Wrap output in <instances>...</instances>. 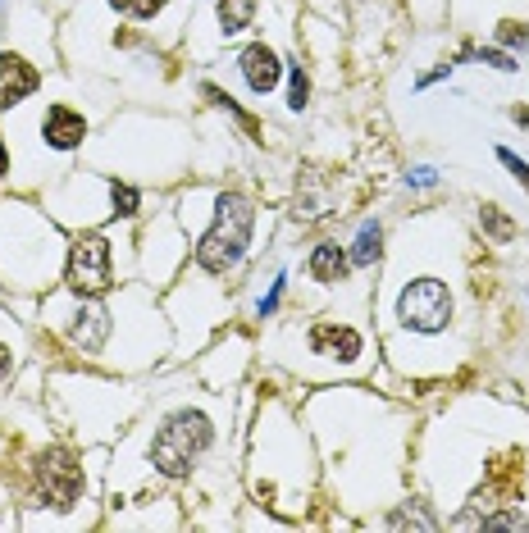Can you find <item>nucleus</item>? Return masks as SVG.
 Masks as SVG:
<instances>
[{
	"label": "nucleus",
	"mask_w": 529,
	"mask_h": 533,
	"mask_svg": "<svg viewBox=\"0 0 529 533\" xmlns=\"http://www.w3.org/2000/svg\"><path fill=\"white\" fill-rule=\"evenodd\" d=\"M210 447V424L201 415H178V420L165 424V433L156 438V465L160 474H187L192 461Z\"/></svg>",
	"instance_id": "nucleus-2"
},
{
	"label": "nucleus",
	"mask_w": 529,
	"mask_h": 533,
	"mask_svg": "<svg viewBox=\"0 0 529 533\" xmlns=\"http://www.w3.org/2000/svg\"><path fill=\"white\" fill-rule=\"evenodd\" d=\"M251 10H256V0H224V5H219V23H224V32H242V28H247Z\"/></svg>",
	"instance_id": "nucleus-13"
},
{
	"label": "nucleus",
	"mask_w": 529,
	"mask_h": 533,
	"mask_svg": "<svg viewBox=\"0 0 529 533\" xmlns=\"http://www.w3.org/2000/svg\"><path fill=\"white\" fill-rule=\"evenodd\" d=\"M110 201H115V210H119V215H137V192H133V187H110Z\"/></svg>",
	"instance_id": "nucleus-17"
},
{
	"label": "nucleus",
	"mask_w": 529,
	"mask_h": 533,
	"mask_svg": "<svg viewBox=\"0 0 529 533\" xmlns=\"http://www.w3.org/2000/svg\"><path fill=\"white\" fill-rule=\"evenodd\" d=\"M520 492V465L516 456H507V461L493 465V483H488V497H516Z\"/></svg>",
	"instance_id": "nucleus-12"
},
{
	"label": "nucleus",
	"mask_w": 529,
	"mask_h": 533,
	"mask_svg": "<svg viewBox=\"0 0 529 533\" xmlns=\"http://www.w3.org/2000/svg\"><path fill=\"white\" fill-rule=\"evenodd\" d=\"M42 488L55 506H69L78 502V492H83V465L73 461V451L55 447L42 456Z\"/></svg>",
	"instance_id": "nucleus-5"
},
{
	"label": "nucleus",
	"mask_w": 529,
	"mask_h": 533,
	"mask_svg": "<svg viewBox=\"0 0 529 533\" xmlns=\"http://www.w3.org/2000/svg\"><path fill=\"white\" fill-rule=\"evenodd\" d=\"M238 64H242V78L251 82V92H256V96L274 92L279 78H283V64H279V55H274L270 46H247Z\"/></svg>",
	"instance_id": "nucleus-6"
},
{
	"label": "nucleus",
	"mask_w": 529,
	"mask_h": 533,
	"mask_svg": "<svg viewBox=\"0 0 529 533\" xmlns=\"http://www.w3.org/2000/svg\"><path fill=\"white\" fill-rule=\"evenodd\" d=\"M311 347H315V351H324V356L356 360V356H361L365 342H361V333H356V328H347V324H315Z\"/></svg>",
	"instance_id": "nucleus-7"
},
{
	"label": "nucleus",
	"mask_w": 529,
	"mask_h": 533,
	"mask_svg": "<svg viewBox=\"0 0 529 533\" xmlns=\"http://www.w3.org/2000/svg\"><path fill=\"white\" fill-rule=\"evenodd\" d=\"M479 219H484V228H488L493 237H498V242H507V237L516 233V228H511V219H507V215H498V205H484V215H479Z\"/></svg>",
	"instance_id": "nucleus-16"
},
{
	"label": "nucleus",
	"mask_w": 529,
	"mask_h": 533,
	"mask_svg": "<svg viewBox=\"0 0 529 533\" xmlns=\"http://www.w3.org/2000/svg\"><path fill=\"white\" fill-rule=\"evenodd\" d=\"M87 137V123L83 114L64 110V105H55L51 114H46V142L55 146V151H69V146H78Z\"/></svg>",
	"instance_id": "nucleus-9"
},
{
	"label": "nucleus",
	"mask_w": 529,
	"mask_h": 533,
	"mask_svg": "<svg viewBox=\"0 0 529 533\" xmlns=\"http://www.w3.org/2000/svg\"><path fill=\"white\" fill-rule=\"evenodd\" d=\"M347 274V256L338 242H320L311 251V278H320V283H343Z\"/></svg>",
	"instance_id": "nucleus-11"
},
{
	"label": "nucleus",
	"mask_w": 529,
	"mask_h": 533,
	"mask_svg": "<svg viewBox=\"0 0 529 533\" xmlns=\"http://www.w3.org/2000/svg\"><path fill=\"white\" fill-rule=\"evenodd\" d=\"M64 333H69V342H78V347L96 351V347H101V333H105V319L96 315L92 306H78V310L69 315V324H64Z\"/></svg>",
	"instance_id": "nucleus-10"
},
{
	"label": "nucleus",
	"mask_w": 529,
	"mask_h": 533,
	"mask_svg": "<svg viewBox=\"0 0 529 533\" xmlns=\"http://www.w3.org/2000/svg\"><path fill=\"white\" fill-rule=\"evenodd\" d=\"M14 369V356H10V347H0V379H5V374H10Z\"/></svg>",
	"instance_id": "nucleus-23"
},
{
	"label": "nucleus",
	"mask_w": 529,
	"mask_h": 533,
	"mask_svg": "<svg viewBox=\"0 0 529 533\" xmlns=\"http://www.w3.org/2000/svg\"><path fill=\"white\" fill-rule=\"evenodd\" d=\"M247 242H251V205L242 201V196H219L215 228L201 237L197 265L206 269V274H229V269L242 260Z\"/></svg>",
	"instance_id": "nucleus-1"
},
{
	"label": "nucleus",
	"mask_w": 529,
	"mask_h": 533,
	"mask_svg": "<svg viewBox=\"0 0 529 533\" xmlns=\"http://www.w3.org/2000/svg\"><path fill=\"white\" fill-rule=\"evenodd\" d=\"M502 41H507V46H516V41H520V46H525V41H529V32L520 28V23H507V28H502Z\"/></svg>",
	"instance_id": "nucleus-19"
},
{
	"label": "nucleus",
	"mask_w": 529,
	"mask_h": 533,
	"mask_svg": "<svg viewBox=\"0 0 529 533\" xmlns=\"http://www.w3.org/2000/svg\"><path fill=\"white\" fill-rule=\"evenodd\" d=\"M28 92H37V69L14 60V55H0V110L23 101Z\"/></svg>",
	"instance_id": "nucleus-8"
},
{
	"label": "nucleus",
	"mask_w": 529,
	"mask_h": 533,
	"mask_svg": "<svg viewBox=\"0 0 529 533\" xmlns=\"http://www.w3.org/2000/svg\"><path fill=\"white\" fill-rule=\"evenodd\" d=\"M498 155H502V164H507L511 174H516V178H525V183H529V169H525V164L516 160V155H511V151H498Z\"/></svg>",
	"instance_id": "nucleus-20"
},
{
	"label": "nucleus",
	"mask_w": 529,
	"mask_h": 533,
	"mask_svg": "<svg viewBox=\"0 0 529 533\" xmlns=\"http://www.w3.org/2000/svg\"><path fill=\"white\" fill-rule=\"evenodd\" d=\"M379 242H384L379 224H365L361 233H356V251H352L356 265H374V256H379Z\"/></svg>",
	"instance_id": "nucleus-14"
},
{
	"label": "nucleus",
	"mask_w": 529,
	"mask_h": 533,
	"mask_svg": "<svg viewBox=\"0 0 529 533\" xmlns=\"http://www.w3.org/2000/svg\"><path fill=\"white\" fill-rule=\"evenodd\" d=\"M0 174H10V155H5V146H0Z\"/></svg>",
	"instance_id": "nucleus-24"
},
{
	"label": "nucleus",
	"mask_w": 529,
	"mask_h": 533,
	"mask_svg": "<svg viewBox=\"0 0 529 533\" xmlns=\"http://www.w3.org/2000/svg\"><path fill=\"white\" fill-rule=\"evenodd\" d=\"M301 105H306V73H292V110H301Z\"/></svg>",
	"instance_id": "nucleus-18"
},
{
	"label": "nucleus",
	"mask_w": 529,
	"mask_h": 533,
	"mask_svg": "<svg viewBox=\"0 0 529 533\" xmlns=\"http://www.w3.org/2000/svg\"><path fill=\"white\" fill-rule=\"evenodd\" d=\"M479 60H484V64H493V69H516V64H511L507 55H498V51H479Z\"/></svg>",
	"instance_id": "nucleus-22"
},
{
	"label": "nucleus",
	"mask_w": 529,
	"mask_h": 533,
	"mask_svg": "<svg viewBox=\"0 0 529 533\" xmlns=\"http://www.w3.org/2000/svg\"><path fill=\"white\" fill-rule=\"evenodd\" d=\"M279 297H283V278H279V283H274V287H270V297L260 301V315H270V310H274V306H279Z\"/></svg>",
	"instance_id": "nucleus-21"
},
{
	"label": "nucleus",
	"mask_w": 529,
	"mask_h": 533,
	"mask_svg": "<svg viewBox=\"0 0 529 533\" xmlns=\"http://www.w3.org/2000/svg\"><path fill=\"white\" fill-rule=\"evenodd\" d=\"M110 5L124 10V14H133V19H151V14L165 10V0H110Z\"/></svg>",
	"instance_id": "nucleus-15"
},
{
	"label": "nucleus",
	"mask_w": 529,
	"mask_h": 533,
	"mask_svg": "<svg viewBox=\"0 0 529 533\" xmlns=\"http://www.w3.org/2000/svg\"><path fill=\"white\" fill-rule=\"evenodd\" d=\"M397 315H402L406 328L438 333V328H447V319H452V297H447V287L438 283V278H420V283H411L402 292Z\"/></svg>",
	"instance_id": "nucleus-3"
},
{
	"label": "nucleus",
	"mask_w": 529,
	"mask_h": 533,
	"mask_svg": "<svg viewBox=\"0 0 529 533\" xmlns=\"http://www.w3.org/2000/svg\"><path fill=\"white\" fill-rule=\"evenodd\" d=\"M69 287L78 297H101L110 287V242L105 237H78L69 251Z\"/></svg>",
	"instance_id": "nucleus-4"
}]
</instances>
